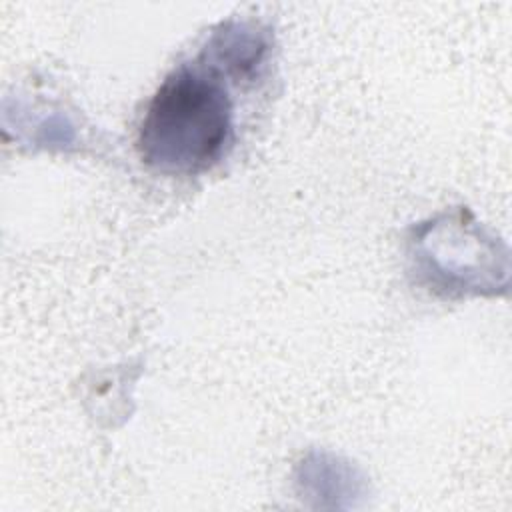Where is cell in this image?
I'll list each match as a JSON object with an SVG mask.
<instances>
[{
  "mask_svg": "<svg viewBox=\"0 0 512 512\" xmlns=\"http://www.w3.org/2000/svg\"><path fill=\"white\" fill-rule=\"evenodd\" d=\"M224 76L200 54L162 80L138 128L144 164L166 174H194L220 160L234 132Z\"/></svg>",
  "mask_w": 512,
  "mask_h": 512,
  "instance_id": "1",
  "label": "cell"
}]
</instances>
